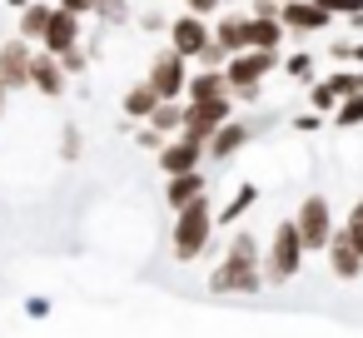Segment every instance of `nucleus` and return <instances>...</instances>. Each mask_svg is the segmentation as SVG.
<instances>
[{
  "mask_svg": "<svg viewBox=\"0 0 363 338\" xmlns=\"http://www.w3.org/2000/svg\"><path fill=\"white\" fill-rule=\"evenodd\" d=\"M264 283H269V274H264V249H259V239H254V234H234V244L224 249L219 269L209 274V288H214V293H259Z\"/></svg>",
  "mask_w": 363,
  "mask_h": 338,
  "instance_id": "nucleus-1",
  "label": "nucleus"
},
{
  "mask_svg": "<svg viewBox=\"0 0 363 338\" xmlns=\"http://www.w3.org/2000/svg\"><path fill=\"white\" fill-rule=\"evenodd\" d=\"M214 229H219V214H214V204H209V194H199L194 204H184V209H174V229H169V244H174V259L179 264H194L204 249H209V239H214Z\"/></svg>",
  "mask_w": 363,
  "mask_h": 338,
  "instance_id": "nucleus-2",
  "label": "nucleus"
},
{
  "mask_svg": "<svg viewBox=\"0 0 363 338\" xmlns=\"http://www.w3.org/2000/svg\"><path fill=\"white\" fill-rule=\"evenodd\" d=\"M303 259H308V244H303L298 219L279 224V229H274V239H269V249H264V274H269L274 283H289V278L303 269Z\"/></svg>",
  "mask_w": 363,
  "mask_h": 338,
  "instance_id": "nucleus-3",
  "label": "nucleus"
},
{
  "mask_svg": "<svg viewBox=\"0 0 363 338\" xmlns=\"http://www.w3.org/2000/svg\"><path fill=\"white\" fill-rule=\"evenodd\" d=\"M189 65H194V60L169 45V50H160V55L150 60V75H145V80L160 90V100H184V95H189Z\"/></svg>",
  "mask_w": 363,
  "mask_h": 338,
  "instance_id": "nucleus-4",
  "label": "nucleus"
},
{
  "mask_svg": "<svg viewBox=\"0 0 363 338\" xmlns=\"http://www.w3.org/2000/svg\"><path fill=\"white\" fill-rule=\"evenodd\" d=\"M229 120H234V95L189 100V115H184V130H179V135H189V140L209 145V140H214V130H219V125H229Z\"/></svg>",
  "mask_w": 363,
  "mask_h": 338,
  "instance_id": "nucleus-5",
  "label": "nucleus"
},
{
  "mask_svg": "<svg viewBox=\"0 0 363 338\" xmlns=\"http://www.w3.org/2000/svg\"><path fill=\"white\" fill-rule=\"evenodd\" d=\"M298 229H303V244H308V254H328V244H333V209H328V199L323 194H308L303 204H298Z\"/></svg>",
  "mask_w": 363,
  "mask_h": 338,
  "instance_id": "nucleus-6",
  "label": "nucleus"
},
{
  "mask_svg": "<svg viewBox=\"0 0 363 338\" xmlns=\"http://www.w3.org/2000/svg\"><path fill=\"white\" fill-rule=\"evenodd\" d=\"M274 70H279V50H259V45L229 55V65H224V75H229L234 90H244V85H264Z\"/></svg>",
  "mask_w": 363,
  "mask_h": 338,
  "instance_id": "nucleus-7",
  "label": "nucleus"
},
{
  "mask_svg": "<svg viewBox=\"0 0 363 338\" xmlns=\"http://www.w3.org/2000/svg\"><path fill=\"white\" fill-rule=\"evenodd\" d=\"M204 159H209V145H199V140H189V135H169L164 150L155 154V164H160L164 179H169V174H184V169H199Z\"/></svg>",
  "mask_w": 363,
  "mask_h": 338,
  "instance_id": "nucleus-8",
  "label": "nucleus"
},
{
  "mask_svg": "<svg viewBox=\"0 0 363 338\" xmlns=\"http://www.w3.org/2000/svg\"><path fill=\"white\" fill-rule=\"evenodd\" d=\"M214 40V26H209V16H194V11H184V16H174L169 21V45L179 50V55H189V60H199V50Z\"/></svg>",
  "mask_w": 363,
  "mask_h": 338,
  "instance_id": "nucleus-9",
  "label": "nucleus"
},
{
  "mask_svg": "<svg viewBox=\"0 0 363 338\" xmlns=\"http://www.w3.org/2000/svg\"><path fill=\"white\" fill-rule=\"evenodd\" d=\"M65 85H70V70L60 65V55L55 50H35V65H30V90L35 95H45V100H60L65 95Z\"/></svg>",
  "mask_w": 363,
  "mask_h": 338,
  "instance_id": "nucleus-10",
  "label": "nucleus"
},
{
  "mask_svg": "<svg viewBox=\"0 0 363 338\" xmlns=\"http://www.w3.org/2000/svg\"><path fill=\"white\" fill-rule=\"evenodd\" d=\"M279 21L294 30V35H313V30H328L338 16L328 11V6H318V0H284V11H279Z\"/></svg>",
  "mask_w": 363,
  "mask_h": 338,
  "instance_id": "nucleus-11",
  "label": "nucleus"
},
{
  "mask_svg": "<svg viewBox=\"0 0 363 338\" xmlns=\"http://www.w3.org/2000/svg\"><path fill=\"white\" fill-rule=\"evenodd\" d=\"M30 45L35 40H26V35H16V40L0 45V75H6L11 90H30V65H35V50Z\"/></svg>",
  "mask_w": 363,
  "mask_h": 338,
  "instance_id": "nucleus-12",
  "label": "nucleus"
},
{
  "mask_svg": "<svg viewBox=\"0 0 363 338\" xmlns=\"http://www.w3.org/2000/svg\"><path fill=\"white\" fill-rule=\"evenodd\" d=\"M328 269H333V278H343V283L363 274V249L348 239V229L333 234V244H328Z\"/></svg>",
  "mask_w": 363,
  "mask_h": 338,
  "instance_id": "nucleus-13",
  "label": "nucleus"
},
{
  "mask_svg": "<svg viewBox=\"0 0 363 338\" xmlns=\"http://www.w3.org/2000/svg\"><path fill=\"white\" fill-rule=\"evenodd\" d=\"M249 140H254V125L229 120V125H219V130H214V140H209V159H214V164H224V159H234Z\"/></svg>",
  "mask_w": 363,
  "mask_h": 338,
  "instance_id": "nucleus-14",
  "label": "nucleus"
},
{
  "mask_svg": "<svg viewBox=\"0 0 363 338\" xmlns=\"http://www.w3.org/2000/svg\"><path fill=\"white\" fill-rule=\"evenodd\" d=\"M45 50H70V45H80V11H65V6H55V16H50V30H45V40H40Z\"/></svg>",
  "mask_w": 363,
  "mask_h": 338,
  "instance_id": "nucleus-15",
  "label": "nucleus"
},
{
  "mask_svg": "<svg viewBox=\"0 0 363 338\" xmlns=\"http://www.w3.org/2000/svg\"><path fill=\"white\" fill-rule=\"evenodd\" d=\"M204 189H209V184H204V169L169 174V184H164V204H169V209H184V204H194Z\"/></svg>",
  "mask_w": 363,
  "mask_h": 338,
  "instance_id": "nucleus-16",
  "label": "nucleus"
},
{
  "mask_svg": "<svg viewBox=\"0 0 363 338\" xmlns=\"http://www.w3.org/2000/svg\"><path fill=\"white\" fill-rule=\"evenodd\" d=\"M214 95H234V85H229V75H224V70L199 65V70L189 75V95H184V100H214Z\"/></svg>",
  "mask_w": 363,
  "mask_h": 338,
  "instance_id": "nucleus-17",
  "label": "nucleus"
},
{
  "mask_svg": "<svg viewBox=\"0 0 363 338\" xmlns=\"http://www.w3.org/2000/svg\"><path fill=\"white\" fill-rule=\"evenodd\" d=\"M214 40L229 45V55L249 50V16H214Z\"/></svg>",
  "mask_w": 363,
  "mask_h": 338,
  "instance_id": "nucleus-18",
  "label": "nucleus"
},
{
  "mask_svg": "<svg viewBox=\"0 0 363 338\" xmlns=\"http://www.w3.org/2000/svg\"><path fill=\"white\" fill-rule=\"evenodd\" d=\"M50 16H55V6H45V0H30V6L21 11V26H16V35H26V40H45V30H50Z\"/></svg>",
  "mask_w": 363,
  "mask_h": 338,
  "instance_id": "nucleus-19",
  "label": "nucleus"
},
{
  "mask_svg": "<svg viewBox=\"0 0 363 338\" xmlns=\"http://www.w3.org/2000/svg\"><path fill=\"white\" fill-rule=\"evenodd\" d=\"M284 35H289V26H284V21L249 16V45H259V50H279V45H284Z\"/></svg>",
  "mask_w": 363,
  "mask_h": 338,
  "instance_id": "nucleus-20",
  "label": "nucleus"
},
{
  "mask_svg": "<svg viewBox=\"0 0 363 338\" xmlns=\"http://www.w3.org/2000/svg\"><path fill=\"white\" fill-rule=\"evenodd\" d=\"M155 105H160V90H155L150 80H140V85H130V90H125V105H120V110H125L130 120H150V115H155Z\"/></svg>",
  "mask_w": 363,
  "mask_h": 338,
  "instance_id": "nucleus-21",
  "label": "nucleus"
},
{
  "mask_svg": "<svg viewBox=\"0 0 363 338\" xmlns=\"http://www.w3.org/2000/svg\"><path fill=\"white\" fill-rule=\"evenodd\" d=\"M184 115H189V100H184V105H179V100H160L155 115H150V125L164 130V135H179V130H184Z\"/></svg>",
  "mask_w": 363,
  "mask_h": 338,
  "instance_id": "nucleus-22",
  "label": "nucleus"
},
{
  "mask_svg": "<svg viewBox=\"0 0 363 338\" xmlns=\"http://www.w3.org/2000/svg\"><path fill=\"white\" fill-rule=\"evenodd\" d=\"M254 204H259V184H239V194H229V204L219 209V224H239Z\"/></svg>",
  "mask_w": 363,
  "mask_h": 338,
  "instance_id": "nucleus-23",
  "label": "nucleus"
},
{
  "mask_svg": "<svg viewBox=\"0 0 363 338\" xmlns=\"http://www.w3.org/2000/svg\"><path fill=\"white\" fill-rule=\"evenodd\" d=\"M333 125H338V130H353V125H363V90H353V95H343V100H338V110H333Z\"/></svg>",
  "mask_w": 363,
  "mask_h": 338,
  "instance_id": "nucleus-24",
  "label": "nucleus"
},
{
  "mask_svg": "<svg viewBox=\"0 0 363 338\" xmlns=\"http://www.w3.org/2000/svg\"><path fill=\"white\" fill-rule=\"evenodd\" d=\"M284 75H289V80H298V85H313V55H308V50L289 55V60H284Z\"/></svg>",
  "mask_w": 363,
  "mask_h": 338,
  "instance_id": "nucleus-25",
  "label": "nucleus"
},
{
  "mask_svg": "<svg viewBox=\"0 0 363 338\" xmlns=\"http://www.w3.org/2000/svg\"><path fill=\"white\" fill-rule=\"evenodd\" d=\"M338 100H343V95H338L328 80H313V85H308V110H338Z\"/></svg>",
  "mask_w": 363,
  "mask_h": 338,
  "instance_id": "nucleus-26",
  "label": "nucleus"
},
{
  "mask_svg": "<svg viewBox=\"0 0 363 338\" xmlns=\"http://www.w3.org/2000/svg\"><path fill=\"white\" fill-rule=\"evenodd\" d=\"M95 21H100V26H125V21H130V0H100V6H95Z\"/></svg>",
  "mask_w": 363,
  "mask_h": 338,
  "instance_id": "nucleus-27",
  "label": "nucleus"
},
{
  "mask_svg": "<svg viewBox=\"0 0 363 338\" xmlns=\"http://www.w3.org/2000/svg\"><path fill=\"white\" fill-rule=\"evenodd\" d=\"M80 150H85V135H80L75 125H65V130H60V159H65V164H75V159H80Z\"/></svg>",
  "mask_w": 363,
  "mask_h": 338,
  "instance_id": "nucleus-28",
  "label": "nucleus"
},
{
  "mask_svg": "<svg viewBox=\"0 0 363 338\" xmlns=\"http://www.w3.org/2000/svg\"><path fill=\"white\" fill-rule=\"evenodd\" d=\"M194 65H209V70H224L229 65V45H219V40H209L204 50H199V60Z\"/></svg>",
  "mask_w": 363,
  "mask_h": 338,
  "instance_id": "nucleus-29",
  "label": "nucleus"
},
{
  "mask_svg": "<svg viewBox=\"0 0 363 338\" xmlns=\"http://www.w3.org/2000/svg\"><path fill=\"white\" fill-rule=\"evenodd\" d=\"M60 65H65L70 75H80V70H90V50H85V45H70V50H60Z\"/></svg>",
  "mask_w": 363,
  "mask_h": 338,
  "instance_id": "nucleus-30",
  "label": "nucleus"
},
{
  "mask_svg": "<svg viewBox=\"0 0 363 338\" xmlns=\"http://www.w3.org/2000/svg\"><path fill=\"white\" fill-rule=\"evenodd\" d=\"M323 80H328L338 95H353V90H358V70H328Z\"/></svg>",
  "mask_w": 363,
  "mask_h": 338,
  "instance_id": "nucleus-31",
  "label": "nucleus"
},
{
  "mask_svg": "<svg viewBox=\"0 0 363 338\" xmlns=\"http://www.w3.org/2000/svg\"><path fill=\"white\" fill-rule=\"evenodd\" d=\"M343 229H348V239H353V244L363 249V199H358V204L348 209V224H343Z\"/></svg>",
  "mask_w": 363,
  "mask_h": 338,
  "instance_id": "nucleus-32",
  "label": "nucleus"
},
{
  "mask_svg": "<svg viewBox=\"0 0 363 338\" xmlns=\"http://www.w3.org/2000/svg\"><path fill=\"white\" fill-rule=\"evenodd\" d=\"M294 130H298V135H318V130H323V110H313V115H294Z\"/></svg>",
  "mask_w": 363,
  "mask_h": 338,
  "instance_id": "nucleus-33",
  "label": "nucleus"
},
{
  "mask_svg": "<svg viewBox=\"0 0 363 338\" xmlns=\"http://www.w3.org/2000/svg\"><path fill=\"white\" fill-rule=\"evenodd\" d=\"M184 11H194V16H219L224 0H184Z\"/></svg>",
  "mask_w": 363,
  "mask_h": 338,
  "instance_id": "nucleus-34",
  "label": "nucleus"
},
{
  "mask_svg": "<svg viewBox=\"0 0 363 338\" xmlns=\"http://www.w3.org/2000/svg\"><path fill=\"white\" fill-rule=\"evenodd\" d=\"M140 30H150V35H160V30H164V35H169V21H164L160 11H150V16H140Z\"/></svg>",
  "mask_w": 363,
  "mask_h": 338,
  "instance_id": "nucleus-35",
  "label": "nucleus"
},
{
  "mask_svg": "<svg viewBox=\"0 0 363 338\" xmlns=\"http://www.w3.org/2000/svg\"><path fill=\"white\" fill-rule=\"evenodd\" d=\"M328 60H338V65H353V40H333V45H328Z\"/></svg>",
  "mask_w": 363,
  "mask_h": 338,
  "instance_id": "nucleus-36",
  "label": "nucleus"
},
{
  "mask_svg": "<svg viewBox=\"0 0 363 338\" xmlns=\"http://www.w3.org/2000/svg\"><path fill=\"white\" fill-rule=\"evenodd\" d=\"M318 6H328L333 16H353V11H363V0H318Z\"/></svg>",
  "mask_w": 363,
  "mask_h": 338,
  "instance_id": "nucleus-37",
  "label": "nucleus"
},
{
  "mask_svg": "<svg viewBox=\"0 0 363 338\" xmlns=\"http://www.w3.org/2000/svg\"><path fill=\"white\" fill-rule=\"evenodd\" d=\"M279 11H284V0H254V11H249V16H269V21H279Z\"/></svg>",
  "mask_w": 363,
  "mask_h": 338,
  "instance_id": "nucleus-38",
  "label": "nucleus"
},
{
  "mask_svg": "<svg viewBox=\"0 0 363 338\" xmlns=\"http://www.w3.org/2000/svg\"><path fill=\"white\" fill-rule=\"evenodd\" d=\"M55 6H65V11H80V16H95V6H100V0H55Z\"/></svg>",
  "mask_w": 363,
  "mask_h": 338,
  "instance_id": "nucleus-39",
  "label": "nucleus"
},
{
  "mask_svg": "<svg viewBox=\"0 0 363 338\" xmlns=\"http://www.w3.org/2000/svg\"><path fill=\"white\" fill-rule=\"evenodd\" d=\"M26 313H30V318H45V313H50V298H35V293H30V298H26Z\"/></svg>",
  "mask_w": 363,
  "mask_h": 338,
  "instance_id": "nucleus-40",
  "label": "nucleus"
},
{
  "mask_svg": "<svg viewBox=\"0 0 363 338\" xmlns=\"http://www.w3.org/2000/svg\"><path fill=\"white\" fill-rule=\"evenodd\" d=\"M264 95V85H244V90H234V100H244V105H254Z\"/></svg>",
  "mask_w": 363,
  "mask_h": 338,
  "instance_id": "nucleus-41",
  "label": "nucleus"
},
{
  "mask_svg": "<svg viewBox=\"0 0 363 338\" xmlns=\"http://www.w3.org/2000/svg\"><path fill=\"white\" fill-rule=\"evenodd\" d=\"M6 95H11V85H6V75H0V115H6Z\"/></svg>",
  "mask_w": 363,
  "mask_h": 338,
  "instance_id": "nucleus-42",
  "label": "nucleus"
},
{
  "mask_svg": "<svg viewBox=\"0 0 363 338\" xmlns=\"http://www.w3.org/2000/svg\"><path fill=\"white\" fill-rule=\"evenodd\" d=\"M353 65H363V40H353Z\"/></svg>",
  "mask_w": 363,
  "mask_h": 338,
  "instance_id": "nucleus-43",
  "label": "nucleus"
},
{
  "mask_svg": "<svg viewBox=\"0 0 363 338\" xmlns=\"http://www.w3.org/2000/svg\"><path fill=\"white\" fill-rule=\"evenodd\" d=\"M6 6H16V11H26V6H30V0H6Z\"/></svg>",
  "mask_w": 363,
  "mask_h": 338,
  "instance_id": "nucleus-44",
  "label": "nucleus"
},
{
  "mask_svg": "<svg viewBox=\"0 0 363 338\" xmlns=\"http://www.w3.org/2000/svg\"><path fill=\"white\" fill-rule=\"evenodd\" d=\"M358 90H363V65H358Z\"/></svg>",
  "mask_w": 363,
  "mask_h": 338,
  "instance_id": "nucleus-45",
  "label": "nucleus"
}]
</instances>
